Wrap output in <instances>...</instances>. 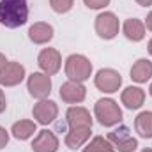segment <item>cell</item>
Listing matches in <instances>:
<instances>
[{
    "label": "cell",
    "instance_id": "3957f363",
    "mask_svg": "<svg viewBox=\"0 0 152 152\" xmlns=\"http://www.w3.org/2000/svg\"><path fill=\"white\" fill-rule=\"evenodd\" d=\"M64 71L67 80H73V81H80V83H85L94 71V66L90 62L88 57L81 55V53H73L66 58V64H64Z\"/></svg>",
    "mask_w": 152,
    "mask_h": 152
},
{
    "label": "cell",
    "instance_id": "44dd1931",
    "mask_svg": "<svg viewBox=\"0 0 152 152\" xmlns=\"http://www.w3.org/2000/svg\"><path fill=\"white\" fill-rule=\"evenodd\" d=\"M81 152H117V151H115L113 145L110 143L108 138H104V136H94L90 142L85 143V147H83Z\"/></svg>",
    "mask_w": 152,
    "mask_h": 152
},
{
    "label": "cell",
    "instance_id": "e0dca14e",
    "mask_svg": "<svg viewBox=\"0 0 152 152\" xmlns=\"http://www.w3.org/2000/svg\"><path fill=\"white\" fill-rule=\"evenodd\" d=\"M122 34L126 36V39L133 41V42H140L145 39L147 34V28H145V23L138 18H127L124 23H122Z\"/></svg>",
    "mask_w": 152,
    "mask_h": 152
},
{
    "label": "cell",
    "instance_id": "ffe728a7",
    "mask_svg": "<svg viewBox=\"0 0 152 152\" xmlns=\"http://www.w3.org/2000/svg\"><path fill=\"white\" fill-rule=\"evenodd\" d=\"M134 131L138 133L140 138H145V140L152 138V112L151 110H145V112L136 115V118H134Z\"/></svg>",
    "mask_w": 152,
    "mask_h": 152
},
{
    "label": "cell",
    "instance_id": "277c9868",
    "mask_svg": "<svg viewBox=\"0 0 152 152\" xmlns=\"http://www.w3.org/2000/svg\"><path fill=\"white\" fill-rule=\"evenodd\" d=\"M94 30L97 34L99 39H104V41H112L118 36V30H120V21L117 18V14L112 11H103L96 16V21H94Z\"/></svg>",
    "mask_w": 152,
    "mask_h": 152
},
{
    "label": "cell",
    "instance_id": "9c48e42d",
    "mask_svg": "<svg viewBox=\"0 0 152 152\" xmlns=\"http://www.w3.org/2000/svg\"><path fill=\"white\" fill-rule=\"evenodd\" d=\"M60 99L67 104H80L85 101L87 97V87L80 81H73V80H67L60 85Z\"/></svg>",
    "mask_w": 152,
    "mask_h": 152
},
{
    "label": "cell",
    "instance_id": "9a60e30c",
    "mask_svg": "<svg viewBox=\"0 0 152 152\" xmlns=\"http://www.w3.org/2000/svg\"><path fill=\"white\" fill-rule=\"evenodd\" d=\"M90 134H92V127H69V131L64 138V143L67 149L76 151L90 140Z\"/></svg>",
    "mask_w": 152,
    "mask_h": 152
},
{
    "label": "cell",
    "instance_id": "4dcf8cb0",
    "mask_svg": "<svg viewBox=\"0 0 152 152\" xmlns=\"http://www.w3.org/2000/svg\"><path fill=\"white\" fill-rule=\"evenodd\" d=\"M149 94L152 96V83H151V87H149Z\"/></svg>",
    "mask_w": 152,
    "mask_h": 152
},
{
    "label": "cell",
    "instance_id": "4316f807",
    "mask_svg": "<svg viewBox=\"0 0 152 152\" xmlns=\"http://www.w3.org/2000/svg\"><path fill=\"white\" fill-rule=\"evenodd\" d=\"M136 4L142 7H149V5H152V0H136Z\"/></svg>",
    "mask_w": 152,
    "mask_h": 152
},
{
    "label": "cell",
    "instance_id": "52a82bcc",
    "mask_svg": "<svg viewBox=\"0 0 152 152\" xmlns=\"http://www.w3.org/2000/svg\"><path fill=\"white\" fill-rule=\"evenodd\" d=\"M27 90L34 99H48V96L51 94V78L44 75L42 71L32 73L27 78Z\"/></svg>",
    "mask_w": 152,
    "mask_h": 152
},
{
    "label": "cell",
    "instance_id": "603a6c76",
    "mask_svg": "<svg viewBox=\"0 0 152 152\" xmlns=\"http://www.w3.org/2000/svg\"><path fill=\"white\" fill-rule=\"evenodd\" d=\"M112 0H83V4L92 9V11H99V9H104L106 5H110Z\"/></svg>",
    "mask_w": 152,
    "mask_h": 152
},
{
    "label": "cell",
    "instance_id": "d6986e66",
    "mask_svg": "<svg viewBox=\"0 0 152 152\" xmlns=\"http://www.w3.org/2000/svg\"><path fill=\"white\" fill-rule=\"evenodd\" d=\"M36 133H37L36 120H28V118H23V120L14 122L12 127H11V134H12L16 140H21V142L32 138Z\"/></svg>",
    "mask_w": 152,
    "mask_h": 152
},
{
    "label": "cell",
    "instance_id": "7a4b0ae2",
    "mask_svg": "<svg viewBox=\"0 0 152 152\" xmlns=\"http://www.w3.org/2000/svg\"><path fill=\"white\" fill-rule=\"evenodd\" d=\"M94 117L103 127H113L122 122V108L112 97H101L94 104Z\"/></svg>",
    "mask_w": 152,
    "mask_h": 152
},
{
    "label": "cell",
    "instance_id": "8fae6325",
    "mask_svg": "<svg viewBox=\"0 0 152 152\" xmlns=\"http://www.w3.org/2000/svg\"><path fill=\"white\" fill-rule=\"evenodd\" d=\"M27 76L25 66L20 62H7L0 71V87H16Z\"/></svg>",
    "mask_w": 152,
    "mask_h": 152
},
{
    "label": "cell",
    "instance_id": "cb8c5ba5",
    "mask_svg": "<svg viewBox=\"0 0 152 152\" xmlns=\"http://www.w3.org/2000/svg\"><path fill=\"white\" fill-rule=\"evenodd\" d=\"M7 143H9V131L0 126V151L4 147H7Z\"/></svg>",
    "mask_w": 152,
    "mask_h": 152
},
{
    "label": "cell",
    "instance_id": "ba28073f",
    "mask_svg": "<svg viewBox=\"0 0 152 152\" xmlns=\"http://www.w3.org/2000/svg\"><path fill=\"white\" fill-rule=\"evenodd\" d=\"M37 66L39 69L48 76L57 75L62 67V55L55 48H42L37 55Z\"/></svg>",
    "mask_w": 152,
    "mask_h": 152
},
{
    "label": "cell",
    "instance_id": "f546056e",
    "mask_svg": "<svg viewBox=\"0 0 152 152\" xmlns=\"http://www.w3.org/2000/svg\"><path fill=\"white\" fill-rule=\"evenodd\" d=\"M142 152H152V149H142Z\"/></svg>",
    "mask_w": 152,
    "mask_h": 152
},
{
    "label": "cell",
    "instance_id": "7402d4cb",
    "mask_svg": "<svg viewBox=\"0 0 152 152\" xmlns=\"http://www.w3.org/2000/svg\"><path fill=\"white\" fill-rule=\"evenodd\" d=\"M50 7L57 14H66L75 7V0H50Z\"/></svg>",
    "mask_w": 152,
    "mask_h": 152
},
{
    "label": "cell",
    "instance_id": "5bb4252c",
    "mask_svg": "<svg viewBox=\"0 0 152 152\" xmlns=\"http://www.w3.org/2000/svg\"><path fill=\"white\" fill-rule=\"evenodd\" d=\"M120 103L127 110H138L145 103V90L142 87H134V85L126 87L120 94Z\"/></svg>",
    "mask_w": 152,
    "mask_h": 152
},
{
    "label": "cell",
    "instance_id": "ac0fdd59",
    "mask_svg": "<svg viewBox=\"0 0 152 152\" xmlns=\"http://www.w3.org/2000/svg\"><path fill=\"white\" fill-rule=\"evenodd\" d=\"M129 75H131V80L136 83H147L152 78V62L149 58H138L133 64Z\"/></svg>",
    "mask_w": 152,
    "mask_h": 152
},
{
    "label": "cell",
    "instance_id": "5b68a950",
    "mask_svg": "<svg viewBox=\"0 0 152 152\" xmlns=\"http://www.w3.org/2000/svg\"><path fill=\"white\" fill-rule=\"evenodd\" d=\"M94 85L103 94H115L122 87V76L118 71H115L112 67H104V69H99L96 73Z\"/></svg>",
    "mask_w": 152,
    "mask_h": 152
},
{
    "label": "cell",
    "instance_id": "2e32d148",
    "mask_svg": "<svg viewBox=\"0 0 152 152\" xmlns=\"http://www.w3.org/2000/svg\"><path fill=\"white\" fill-rule=\"evenodd\" d=\"M53 36H55V30L46 21H36L28 28V39L34 44H48L53 39Z\"/></svg>",
    "mask_w": 152,
    "mask_h": 152
},
{
    "label": "cell",
    "instance_id": "7c38bea8",
    "mask_svg": "<svg viewBox=\"0 0 152 152\" xmlns=\"http://www.w3.org/2000/svg\"><path fill=\"white\" fill-rule=\"evenodd\" d=\"M58 138L53 131L50 129H42L32 140V151L34 152H57L58 151Z\"/></svg>",
    "mask_w": 152,
    "mask_h": 152
},
{
    "label": "cell",
    "instance_id": "f1b7e54d",
    "mask_svg": "<svg viewBox=\"0 0 152 152\" xmlns=\"http://www.w3.org/2000/svg\"><path fill=\"white\" fill-rule=\"evenodd\" d=\"M147 50H149V55L152 57V39L149 41V44H147Z\"/></svg>",
    "mask_w": 152,
    "mask_h": 152
},
{
    "label": "cell",
    "instance_id": "8992f818",
    "mask_svg": "<svg viewBox=\"0 0 152 152\" xmlns=\"http://www.w3.org/2000/svg\"><path fill=\"white\" fill-rule=\"evenodd\" d=\"M117 152H134L138 149V140L131 134L127 126H118L106 136Z\"/></svg>",
    "mask_w": 152,
    "mask_h": 152
},
{
    "label": "cell",
    "instance_id": "d4e9b609",
    "mask_svg": "<svg viewBox=\"0 0 152 152\" xmlns=\"http://www.w3.org/2000/svg\"><path fill=\"white\" fill-rule=\"evenodd\" d=\"M5 108H7V99H5L4 90L0 88V113H4V112H5Z\"/></svg>",
    "mask_w": 152,
    "mask_h": 152
},
{
    "label": "cell",
    "instance_id": "4fadbf2b",
    "mask_svg": "<svg viewBox=\"0 0 152 152\" xmlns=\"http://www.w3.org/2000/svg\"><path fill=\"white\" fill-rule=\"evenodd\" d=\"M66 120L69 127H92V115L87 108L73 104L66 112Z\"/></svg>",
    "mask_w": 152,
    "mask_h": 152
},
{
    "label": "cell",
    "instance_id": "30bf717a",
    "mask_svg": "<svg viewBox=\"0 0 152 152\" xmlns=\"http://www.w3.org/2000/svg\"><path fill=\"white\" fill-rule=\"evenodd\" d=\"M32 117L36 118V122L48 126L55 122V118L58 117V104L51 99H41L32 108Z\"/></svg>",
    "mask_w": 152,
    "mask_h": 152
},
{
    "label": "cell",
    "instance_id": "484cf974",
    "mask_svg": "<svg viewBox=\"0 0 152 152\" xmlns=\"http://www.w3.org/2000/svg\"><path fill=\"white\" fill-rule=\"evenodd\" d=\"M143 23H145V28L152 32V11L147 14V18H145V21H143Z\"/></svg>",
    "mask_w": 152,
    "mask_h": 152
},
{
    "label": "cell",
    "instance_id": "6da1fadb",
    "mask_svg": "<svg viewBox=\"0 0 152 152\" xmlns=\"http://www.w3.org/2000/svg\"><path fill=\"white\" fill-rule=\"evenodd\" d=\"M28 21L27 0H0V23L7 28H20Z\"/></svg>",
    "mask_w": 152,
    "mask_h": 152
},
{
    "label": "cell",
    "instance_id": "83f0119b",
    "mask_svg": "<svg viewBox=\"0 0 152 152\" xmlns=\"http://www.w3.org/2000/svg\"><path fill=\"white\" fill-rule=\"evenodd\" d=\"M7 62H9V60H7V58H5V55H4V53L0 51V71H2V67H4V66H5Z\"/></svg>",
    "mask_w": 152,
    "mask_h": 152
}]
</instances>
